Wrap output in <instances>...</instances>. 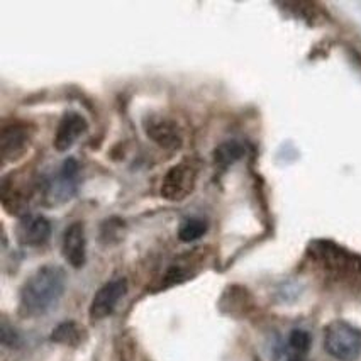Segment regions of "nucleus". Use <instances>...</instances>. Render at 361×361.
<instances>
[{"label":"nucleus","instance_id":"obj_1","mask_svg":"<svg viewBox=\"0 0 361 361\" xmlns=\"http://www.w3.org/2000/svg\"><path fill=\"white\" fill-rule=\"evenodd\" d=\"M66 275L56 264L37 268L24 282L19 293V312L23 317H39L61 299Z\"/></svg>","mask_w":361,"mask_h":361},{"label":"nucleus","instance_id":"obj_2","mask_svg":"<svg viewBox=\"0 0 361 361\" xmlns=\"http://www.w3.org/2000/svg\"><path fill=\"white\" fill-rule=\"evenodd\" d=\"M324 348L339 361H355L361 355V333L344 321H334L324 331Z\"/></svg>","mask_w":361,"mask_h":361},{"label":"nucleus","instance_id":"obj_3","mask_svg":"<svg viewBox=\"0 0 361 361\" xmlns=\"http://www.w3.org/2000/svg\"><path fill=\"white\" fill-rule=\"evenodd\" d=\"M199 161L195 158H183L166 171L161 183V197L170 202H180L195 190L199 178Z\"/></svg>","mask_w":361,"mask_h":361},{"label":"nucleus","instance_id":"obj_4","mask_svg":"<svg viewBox=\"0 0 361 361\" xmlns=\"http://www.w3.org/2000/svg\"><path fill=\"white\" fill-rule=\"evenodd\" d=\"M78 163L73 158L63 163L56 175L41 180V194L49 205H61L77 194Z\"/></svg>","mask_w":361,"mask_h":361},{"label":"nucleus","instance_id":"obj_5","mask_svg":"<svg viewBox=\"0 0 361 361\" xmlns=\"http://www.w3.org/2000/svg\"><path fill=\"white\" fill-rule=\"evenodd\" d=\"M32 141V126L24 121H12L2 126L0 131V153H2V163L18 161L26 154Z\"/></svg>","mask_w":361,"mask_h":361},{"label":"nucleus","instance_id":"obj_6","mask_svg":"<svg viewBox=\"0 0 361 361\" xmlns=\"http://www.w3.org/2000/svg\"><path fill=\"white\" fill-rule=\"evenodd\" d=\"M36 190L41 192V180L32 182V180H27V176H23V178H19L18 175L6 176L2 180V187H0L4 207L12 214H20L26 209Z\"/></svg>","mask_w":361,"mask_h":361},{"label":"nucleus","instance_id":"obj_7","mask_svg":"<svg viewBox=\"0 0 361 361\" xmlns=\"http://www.w3.org/2000/svg\"><path fill=\"white\" fill-rule=\"evenodd\" d=\"M145 133L151 141H154L159 148L165 149H178L183 145V134L182 129L173 119L165 116H149L146 117L145 123Z\"/></svg>","mask_w":361,"mask_h":361},{"label":"nucleus","instance_id":"obj_8","mask_svg":"<svg viewBox=\"0 0 361 361\" xmlns=\"http://www.w3.org/2000/svg\"><path fill=\"white\" fill-rule=\"evenodd\" d=\"M126 292H128V282L124 279L111 280L104 287H100L92 299L90 310H88L92 321H102L111 316Z\"/></svg>","mask_w":361,"mask_h":361},{"label":"nucleus","instance_id":"obj_9","mask_svg":"<svg viewBox=\"0 0 361 361\" xmlns=\"http://www.w3.org/2000/svg\"><path fill=\"white\" fill-rule=\"evenodd\" d=\"M16 236L23 246H43L51 236V222L39 214H24L16 229Z\"/></svg>","mask_w":361,"mask_h":361},{"label":"nucleus","instance_id":"obj_10","mask_svg":"<svg viewBox=\"0 0 361 361\" xmlns=\"http://www.w3.org/2000/svg\"><path fill=\"white\" fill-rule=\"evenodd\" d=\"M87 128V121L82 114H78V112H66V114L61 117L60 124H58L56 133H54V149H56L58 153L68 151L71 146L80 140V136L85 134Z\"/></svg>","mask_w":361,"mask_h":361},{"label":"nucleus","instance_id":"obj_11","mask_svg":"<svg viewBox=\"0 0 361 361\" xmlns=\"http://www.w3.org/2000/svg\"><path fill=\"white\" fill-rule=\"evenodd\" d=\"M61 251L73 268H82L87 259V238L82 222H73L63 234Z\"/></svg>","mask_w":361,"mask_h":361},{"label":"nucleus","instance_id":"obj_12","mask_svg":"<svg viewBox=\"0 0 361 361\" xmlns=\"http://www.w3.org/2000/svg\"><path fill=\"white\" fill-rule=\"evenodd\" d=\"M83 339V331L80 329L77 322L66 321L61 322L60 326L51 333V341L65 346H78Z\"/></svg>","mask_w":361,"mask_h":361},{"label":"nucleus","instance_id":"obj_13","mask_svg":"<svg viewBox=\"0 0 361 361\" xmlns=\"http://www.w3.org/2000/svg\"><path fill=\"white\" fill-rule=\"evenodd\" d=\"M243 154H245V149H243V146L239 145V142L228 141L216 149L214 159H216L217 166L228 168L233 165L234 161H238L239 158H243Z\"/></svg>","mask_w":361,"mask_h":361},{"label":"nucleus","instance_id":"obj_14","mask_svg":"<svg viewBox=\"0 0 361 361\" xmlns=\"http://www.w3.org/2000/svg\"><path fill=\"white\" fill-rule=\"evenodd\" d=\"M207 233V224L202 219H185L180 224L178 229V238L183 243H192L197 241Z\"/></svg>","mask_w":361,"mask_h":361},{"label":"nucleus","instance_id":"obj_15","mask_svg":"<svg viewBox=\"0 0 361 361\" xmlns=\"http://www.w3.org/2000/svg\"><path fill=\"white\" fill-rule=\"evenodd\" d=\"M288 341H290V346L293 348V350L299 351V353H305L310 346V336H309V333H305V331L295 329V331H292L290 339H288Z\"/></svg>","mask_w":361,"mask_h":361},{"label":"nucleus","instance_id":"obj_16","mask_svg":"<svg viewBox=\"0 0 361 361\" xmlns=\"http://www.w3.org/2000/svg\"><path fill=\"white\" fill-rule=\"evenodd\" d=\"M2 344L6 348H19L20 346V336L18 331L9 327V324H2Z\"/></svg>","mask_w":361,"mask_h":361},{"label":"nucleus","instance_id":"obj_17","mask_svg":"<svg viewBox=\"0 0 361 361\" xmlns=\"http://www.w3.org/2000/svg\"><path fill=\"white\" fill-rule=\"evenodd\" d=\"M292 361H302V360H292Z\"/></svg>","mask_w":361,"mask_h":361}]
</instances>
